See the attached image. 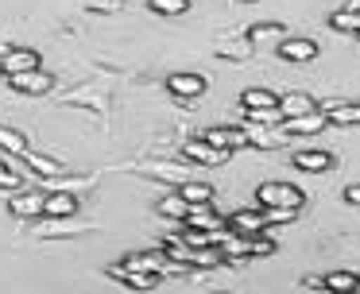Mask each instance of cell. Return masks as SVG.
Returning <instances> with one entry per match:
<instances>
[{"label":"cell","instance_id":"obj_31","mask_svg":"<svg viewBox=\"0 0 360 294\" xmlns=\"http://www.w3.org/2000/svg\"><path fill=\"white\" fill-rule=\"evenodd\" d=\"M43 236H47V240H58V236H74V232H78V229H58V224L55 221H51V224H43Z\"/></svg>","mask_w":360,"mask_h":294},{"label":"cell","instance_id":"obj_34","mask_svg":"<svg viewBox=\"0 0 360 294\" xmlns=\"http://www.w3.org/2000/svg\"><path fill=\"white\" fill-rule=\"evenodd\" d=\"M345 201H349V205H360V182H356V186H349V190H345Z\"/></svg>","mask_w":360,"mask_h":294},{"label":"cell","instance_id":"obj_4","mask_svg":"<svg viewBox=\"0 0 360 294\" xmlns=\"http://www.w3.org/2000/svg\"><path fill=\"white\" fill-rule=\"evenodd\" d=\"M8 85H12L16 93H27V97H43V93L55 89V74H47V70H32V74L8 77Z\"/></svg>","mask_w":360,"mask_h":294},{"label":"cell","instance_id":"obj_1","mask_svg":"<svg viewBox=\"0 0 360 294\" xmlns=\"http://www.w3.org/2000/svg\"><path fill=\"white\" fill-rule=\"evenodd\" d=\"M256 201H259V209H295L298 213L302 209V190L290 182H259Z\"/></svg>","mask_w":360,"mask_h":294},{"label":"cell","instance_id":"obj_15","mask_svg":"<svg viewBox=\"0 0 360 294\" xmlns=\"http://www.w3.org/2000/svg\"><path fill=\"white\" fill-rule=\"evenodd\" d=\"M279 58H287V62H310V58H318V43H314V39H287V43L279 46Z\"/></svg>","mask_w":360,"mask_h":294},{"label":"cell","instance_id":"obj_13","mask_svg":"<svg viewBox=\"0 0 360 294\" xmlns=\"http://www.w3.org/2000/svg\"><path fill=\"white\" fill-rule=\"evenodd\" d=\"M329 124V116L321 113H310V116H298V120H287L283 124V136H310V132H321Z\"/></svg>","mask_w":360,"mask_h":294},{"label":"cell","instance_id":"obj_5","mask_svg":"<svg viewBox=\"0 0 360 294\" xmlns=\"http://www.w3.org/2000/svg\"><path fill=\"white\" fill-rule=\"evenodd\" d=\"M229 229L233 232H240V236H264L267 232V217H264V209H236L233 217H229Z\"/></svg>","mask_w":360,"mask_h":294},{"label":"cell","instance_id":"obj_6","mask_svg":"<svg viewBox=\"0 0 360 294\" xmlns=\"http://www.w3.org/2000/svg\"><path fill=\"white\" fill-rule=\"evenodd\" d=\"M167 89H171L179 101L202 97V93H205V77L202 74H167Z\"/></svg>","mask_w":360,"mask_h":294},{"label":"cell","instance_id":"obj_32","mask_svg":"<svg viewBox=\"0 0 360 294\" xmlns=\"http://www.w3.org/2000/svg\"><path fill=\"white\" fill-rule=\"evenodd\" d=\"M275 252V244L267 236H252V255H271Z\"/></svg>","mask_w":360,"mask_h":294},{"label":"cell","instance_id":"obj_19","mask_svg":"<svg viewBox=\"0 0 360 294\" xmlns=\"http://www.w3.org/2000/svg\"><path fill=\"white\" fill-rule=\"evenodd\" d=\"M27 167H32L39 178H66L70 174V167L58 162V159H51V155H27Z\"/></svg>","mask_w":360,"mask_h":294},{"label":"cell","instance_id":"obj_11","mask_svg":"<svg viewBox=\"0 0 360 294\" xmlns=\"http://www.w3.org/2000/svg\"><path fill=\"white\" fill-rule=\"evenodd\" d=\"M78 205H82V198H74V193H58V190H51L47 193V221H63V217H74L78 213Z\"/></svg>","mask_w":360,"mask_h":294},{"label":"cell","instance_id":"obj_37","mask_svg":"<svg viewBox=\"0 0 360 294\" xmlns=\"http://www.w3.org/2000/svg\"><path fill=\"white\" fill-rule=\"evenodd\" d=\"M213 294H217V290H213Z\"/></svg>","mask_w":360,"mask_h":294},{"label":"cell","instance_id":"obj_18","mask_svg":"<svg viewBox=\"0 0 360 294\" xmlns=\"http://www.w3.org/2000/svg\"><path fill=\"white\" fill-rule=\"evenodd\" d=\"M244 132H248L252 147H259V151H275V147L287 143V136H283V132H275V128H259V124H248Z\"/></svg>","mask_w":360,"mask_h":294},{"label":"cell","instance_id":"obj_9","mask_svg":"<svg viewBox=\"0 0 360 294\" xmlns=\"http://www.w3.org/2000/svg\"><path fill=\"white\" fill-rule=\"evenodd\" d=\"M8 209L16 217H43L47 213V193H8Z\"/></svg>","mask_w":360,"mask_h":294},{"label":"cell","instance_id":"obj_28","mask_svg":"<svg viewBox=\"0 0 360 294\" xmlns=\"http://www.w3.org/2000/svg\"><path fill=\"white\" fill-rule=\"evenodd\" d=\"M148 8L159 15H179V12H190V0H148Z\"/></svg>","mask_w":360,"mask_h":294},{"label":"cell","instance_id":"obj_35","mask_svg":"<svg viewBox=\"0 0 360 294\" xmlns=\"http://www.w3.org/2000/svg\"><path fill=\"white\" fill-rule=\"evenodd\" d=\"M302 283H306V286H326V279H321V275H306Z\"/></svg>","mask_w":360,"mask_h":294},{"label":"cell","instance_id":"obj_33","mask_svg":"<svg viewBox=\"0 0 360 294\" xmlns=\"http://www.w3.org/2000/svg\"><path fill=\"white\" fill-rule=\"evenodd\" d=\"M120 4H86V12H94V15H105V12H117Z\"/></svg>","mask_w":360,"mask_h":294},{"label":"cell","instance_id":"obj_36","mask_svg":"<svg viewBox=\"0 0 360 294\" xmlns=\"http://www.w3.org/2000/svg\"><path fill=\"white\" fill-rule=\"evenodd\" d=\"M345 294H360V290H345Z\"/></svg>","mask_w":360,"mask_h":294},{"label":"cell","instance_id":"obj_27","mask_svg":"<svg viewBox=\"0 0 360 294\" xmlns=\"http://www.w3.org/2000/svg\"><path fill=\"white\" fill-rule=\"evenodd\" d=\"M225 263V252L221 248H198L194 255H190V267L194 271H210V267H221Z\"/></svg>","mask_w":360,"mask_h":294},{"label":"cell","instance_id":"obj_22","mask_svg":"<svg viewBox=\"0 0 360 294\" xmlns=\"http://www.w3.org/2000/svg\"><path fill=\"white\" fill-rule=\"evenodd\" d=\"M159 213H163V217H171V221H179V224H186V217H190V209H194V205H190V201L186 198H179V193H167V198H159Z\"/></svg>","mask_w":360,"mask_h":294},{"label":"cell","instance_id":"obj_16","mask_svg":"<svg viewBox=\"0 0 360 294\" xmlns=\"http://www.w3.org/2000/svg\"><path fill=\"white\" fill-rule=\"evenodd\" d=\"M240 108H244V113L279 108V93H271V89H244V93H240Z\"/></svg>","mask_w":360,"mask_h":294},{"label":"cell","instance_id":"obj_21","mask_svg":"<svg viewBox=\"0 0 360 294\" xmlns=\"http://www.w3.org/2000/svg\"><path fill=\"white\" fill-rule=\"evenodd\" d=\"M109 275H112V279H120V283H128L132 290H155V283H159V275H140V271H124L120 263H112Z\"/></svg>","mask_w":360,"mask_h":294},{"label":"cell","instance_id":"obj_26","mask_svg":"<svg viewBox=\"0 0 360 294\" xmlns=\"http://www.w3.org/2000/svg\"><path fill=\"white\" fill-rule=\"evenodd\" d=\"M179 198H186L190 205H210V201H213V186H205V182H182L179 186Z\"/></svg>","mask_w":360,"mask_h":294},{"label":"cell","instance_id":"obj_2","mask_svg":"<svg viewBox=\"0 0 360 294\" xmlns=\"http://www.w3.org/2000/svg\"><path fill=\"white\" fill-rule=\"evenodd\" d=\"M205 143H213L217 151H225V155H233V151H244V147H252V139H248V132L244 128H233V124H221V128H210L205 132Z\"/></svg>","mask_w":360,"mask_h":294},{"label":"cell","instance_id":"obj_17","mask_svg":"<svg viewBox=\"0 0 360 294\" xmlns=\"http://www.w3.org/2000/svg\"><path fill=\"white\" fill-rule=\"evenodd\" d=\"M0 151H4V162H12L16 155H32L27 151V136L24 132H16V128H0Z\"/></svg>","mask_w":360,"mask_h":294},{"label":"cell","instance_id":"obj_14","mask_svg":"<svg viewBox=\"0 0 360 294\" xmlns=\"http://www.w3.org/2000/svg\"><path fill=\"white\" fill-rule=\"evenodd\" d=\"M182 155H186V159H194V162H205V167H217L221 159H229L225 151H217V147L205 143V139H190V143L182 147Z\"/></svg>","mask_w":360,"mask_h":294},{"label":"cell","instance_id":"obj_12","mask_svg":"<svg viewBox=\"0 0 360 294\" xmlns=\"http://www.w3.org/2000/svg\"><path fill=\"white\" fill-rule=\"evenodd\" d=\"M248 39H252V46H264V43H275V51H279L283 43H287V27L283 23H256V27H248Z\"/></svg>","mask_w":360,"mask_h":294},{"label":"cell","instance_id":"obj_30","mask_svg":"<svg viewBox=\"0 0 360 294\" xmlns=\"http://www.w3.org/2000/svg\"><path fill=\"white\" fill-rule=\"evenodd\" d=\"M264 217H267V229H271V224H287V221H295V209H264Z\"/></svg>","mask_w":360,"mask_h":294},{"label":"cell","instance_id":"obj_29","mask_svg":"<svg viewBox=\"0 0 360 294\" xmlns=\"http://www.w3.org/2000/svg\"><path fill=\"white\" fill-rule=\"evenodd\" d=\"M0 186H4V193H20V170H12V162H4V170H0Z\"/></svg>","mask_w":360,"mask_h":294},{"label":"cell","instance_id":"obj_7","mask_svg":"<svg viewBox=\"0 0 360 294\" xmlns=\"http://www.w3.org/2000/svg\"><path fill=\"white\" fill-rule=\"evenodd\" d=\"M186 229H202V232H229V221L221 213H213V205H194L186 217Z\"/></svg>","mask_w":360,"mask_h":294},{"label":"cell","instance_id":"obj_3","mask_svg":"<svg viewBox=\"0 0 360 294\" xmlns=\"http://www.w3.org/2000/svg\"><path fill=\"white\" fill-rule=\"evenodd\" d=\"M0 62H4V74H8V77H16V74H32V70H39V54H35L32 46H4Z\"/></svg>","mask_w":360,"mask_h":294},{"label":"cell","instance_id":"obj_10","mask_svg":"<svg viewBox=\"0 0 360 294\" xmlns=\"http://www.w3.org/2000/svg\"><path fill=\"white\" fill-rule=\"evenodd\" d=\"M279 108H283V116H287V120H298V116L318 113V101H314L310 93H283Z\"/></svg>","mask_w":360,"mask_h":294},{"label":"cell","instance_id":"obj_24","mask_svg":"<svg viewBox=\"0 0 360 294\" xmlns=\"http://www.w3.org/2000/svg\"><path fill=\"white\" fill-rule=\"evenodd\" d=\"M217 54H221V58H233V62H244V58L256 54V46H252L248 35H244V39H225V43L217 46Z\"/></svg>","mask_w":360,"mask_h":294},{"label":"cell","instance_id":"obj_25","mask_svg":"<svg viewBox=\"0 0 360 294\" xmlns=\"http://www.w3.org/2000/svg\"><path fill=\"white\" fill-rule=\"evenodd\" d=\"M356 286H360V275H356V271H329V275H326V290H333V294L356 290Z\"/></svg>","mask_w":360,"mask_h":294},{"label":"cell","instance_id":"obj_20","mask_svg":"<svg viewBox=\"0 0 360 294\" xmlns=\"http://www.w3.org/2000/svg\"><path fill=\"white\" fill-rule=\"evenodd\" d=\"M321 113L329 116V124H360V105H345V101H326Z\"/></svg>","mask_w":360,"mask_h":294},{"label":"cell","instance_id":"obj_8","mask_svg":"<svg viewBox=\"0 0 360 294\" xmlns=\"http://www.w3.org/2000/svg\"><path fill=\"white\" fill-rule=\"evenodd\" d=\"M290 162H295L298 170H306V174H321V170H333V155H329V151H318V147L295 151V155H290Z\"/></svg>","mask_w":360,"mask_h":294},{"label":"cell","instance_id":"obj_23","mask_svg":"<svg viewBox=\"0 0 360 294\" xmlns=\"http://www.w3.org/2000/svg\"><path fill=\"white\" fill-rule=\"evenodd\" d=\"M329 27L345 31V35H360V8H337L329 15Z\"/></svg>","mask_w":360,"mask_h":294}]
</instances>
